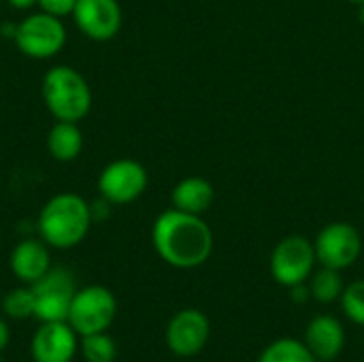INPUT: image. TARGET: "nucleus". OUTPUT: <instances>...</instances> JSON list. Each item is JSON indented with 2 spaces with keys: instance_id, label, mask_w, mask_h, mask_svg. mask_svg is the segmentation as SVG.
<instances>
[{
  "instance_id": "1a4fd4ad",
  "label": "nucleus",
  "mask_w": 364,
  "mask_h": 362,
  "mask_svg": "<svg viewBox=\"0 0 364 362\" xmlns=\"http://www.w3.org/2000/svg\"><path fill=\"white\" fill-rule=\"evenodd\" d=\"M314 247L322 267L343 271L358 260L363 252V239L356 226L348 222H333L320 230Z\"/></svg>"
},
{
  "instance_id": "aec40b11",
  "label": "nucleus",
  "mask_w": 364,
  "mask_h": 362,
  "mask_svg": "<svg viewBox=\"0 0 364 362\" xmlns=\"http://www.w3.org/2000/svg\"><path fill=\"white\" fill-rule=\"evenodd\" d=\"M2 309L9 318L13 320H28L34 316V294L32 288H15L11 290L4 301H2Z\"/></svg>"
},
{
  "instance_id": "20e7f679",
  "label": "nucleus",
  "mask_w": 364,
  "mask_h": 362,
  "mask_svg": "<svg viewBox=\"0 0 364 362\" xmlns=\"http://www.w3.org/2000/svg\"><path fill=\"white\" fill-rule=\"evenodd\" d=\"M13 41L23 55L32 60H49L66 45V28L60 17L41 11L23 17L15 26Z\"/></svg>"
},
{
  "instance_id": "6ab92c4d",
  "label": "nucleus",
  "mask_w": 364,
  "mask_h": 362,
  "mask_svg": "<svg viewBox=\"0 0 364 362\" xmlns=\"http://www.w3.org/2000/svg\"><path fill=\"white\" fill-rule=\"evenodd\" d=\"M81 352L87 362H113L117 356V346L107 333H96L81 339Z\"/></svg>"
},
{
  "instance_id": "f03ea898",
  "label": "nucleus",
  "mask_w": 364,
  "mask_h": 362,
  "mask_svg": "<svg viewBox=\"0 0 364 362\" xmlns=\"http://www.w3.org/2000/svg\"><path fill=\"white\" fill-rule=\"evenodd\" d=\"M92 207L75 192L51 196L38 213V235L55 250H70L79 245L92 226Z\"/></svg>"
},
{
  "instance_id": "9d476101",
  "label": "nucleus",
  "mask_w": 364,
  "mask_h": 362,
  "mask_svg": "<svg viewBox=\"0 0 364 362\" xmlns=\"http://www.w3.org/2000/svg\"><path fill=\"white\" fill-rule=\"evenodd\" d=\"M211 335L207 316L198 309H183L175 314L166 326V346L179 358H192L203 352Z\"/></svg>"
},
{
  "instance_id": "423d86ee",
  "label": "nucleus",
  "mask_w": 364,
  "mask_h": 362,
  "mask_svg": "<svg viewBox=\"0 0 364 362\" xmlns=\"http://www.w3.org/2000/svg\"><path fill=\"white\" fill-rule=\"evenodd\" d=\"M316 262L314 243L303 235H290L282 239L271 254V275L277 284L292 288L314 275Z\"/></svg>"
},
{
  "instance_id": "7ed1b4c3",
  "label": "nucleus",
  "mask_w": 364,
  "mask_h": 362,
  "mask_svg": "<svg viewBox=\"0 0 364 362\" xmlns=\"http://www.w3.org/2000/svg\"><path fill=\"white\" fill-rule=\"evenodd\" d=\"M43 100L58 122H81L92 109V90L73 66H53L43 77Z\"/></svg>"
},
{
  "instance_id": "9b49d317",
  "label": "nucleus",
  "mask_w": 364,
  "mask_h": 362,
  "mask_svg": "<svg viewBox=\"0 0 364 362\" xmlns=\"http://www.w3.org/2000/svg\"><path fill=\"white\" fill-rule=\"evenodd\" d=\"M73 19L87 38L105 43L122 28V6L117 0H77Z\"/></svg>"
},
{
  "instance_id": "ddd939ff",
  "label": "nucleus",
  "mask_w": 364,
  "mask_h": 362,
  "mask_svg": "<svg viewBox=\"0 0 364 362\" xmlns=\"http://www.w3.org/2000/svg\"><path fill=\"white\" fill-rule=\"evenodd\" d=\"M9 265L17 280L34 284L51 269L49 245L43 239H23L13 247Z\"/></svg>"
},
{
  "instance_id": "4be33fe9",
  "label": "nucleus",
  "mask_w": 364,
  "mask_h": 362,
  "mask_svg": "<svg viewBox=\"0 0 364 362\" xmlns=\"http://www.w3.org/2000/svg\"><path fill=\"white\" fill-rule=\"evenodd\" d=\"M75 4H77V0H38V9L41 11H45V13H49V15H53V17H66V15H73V11H75Z\"/></svg>"
},
{
  "instance_id": "dca6fc26",
  "label": "nucleus",
  "mask_w": 364,
  "mask_h": 362,
  "mask_svg": "<svg viewBox=\"0 0 364 362\" xmlns=\"http://www.w3.org/2000/svg\"><path fill=\"white\" fill-rule=\"evenodd\" d=\"M47 149L58 162H73L83 149V132L77 122H55L47 134Z\"/></svg>"
},
{
  "instance_id": "39448f33",
  "label": "nucleus",
  "mask_w": 364,
  "mask_h": 362,
  "mask_svg": "<svg viewBox=\"0 0 364 362\" xmlns=\"http://www.w3.org/2000/svg\"><path fill=\"white\" fill-rule=\"evenodd\" d=\"M117 316V301L105 286H87L77 290L68 312V324L81 337L105 333Z\"/></svg>"
},
{
  "instance_id": "412c9836",
  "label": "nucleus",
  "mask_w": 364,
  "mask_h": 362,
  "mask_svg": "<svg viewBox=\"0 0 364 362\" xmlns=\"http://www.w3.org/2000/svg\"><path fill=\"white\" fill-rule=\"evenodd\" d=\"M343 314L358 326H364V280L350 284L341 294Z\"/></svg>"
},
{
  "instance_id": "393cba45",
  "label": "nucleus",
  "mask_w": 364,
  "mask_h": 362,
  "mask_svg": "<svg viewBox=\"0 0 364 362\" xmlns=\"http://www.w3.org/2000/svg\"><path fill=\"white\" fill-rule=\"evenodd\" d=\"M358 17H360V23L364 26V4H360V6H358Z\"/></svg>"
},
{
  "instance_id": "a878e982",
  "label": "nucleus",
  "mask_w": 364,
  "mask_h": 362,
  "mask_svg": "<svg viewBox=\"0 0 364 362\" xmlns=\"http://www.w3.org/2000/svg\"><path fill=\"white\" fill-rule=\"evenodd\" d=\"M350 2H354V4H358V6H360V4H364V0H350Z\"/></svg>"
},
{
  "instance_id": "f3484780",
  "label": "nucleus",
  "mask_w": 364,
  "mask_h": 362,
  "mask_svg": "<svg viewBox=\"0 0 364 362\" xmlns=\"http://www.w3.org/2000/svg\"><path fill=\"white\" fill-rule=\"evenodd\" d=\"M258 362H316V356L311 354V350L296 341V339H277L273 341L262 354Z\"/></svg>"
},
{
  "instance_id": "f8f14e48",
  "label": "nucleus",
  "mask_w": 364,
  "mask_h": 362,
  "mask_svg": "<svg viewBox=\"0 0 364 362\" xmlns=\"http://www.w3.org/2000/svg\"><path fill=\"white\" fill-rule=\"evenodd\" d=\"M77 337L68 322H43L32 337V358L34 362H73L79 348Z\"/></svg>"
},
{
  "instance_id": "4468645a",
  "label": "nucleus",
  "mask_w": 364,
  "mask_h": 362,
  "mask_svg": "<svg viewBox=\"0 0 364 362\" xmlns=\"http://www.w3.org/2000/svg\"><path fill=\"white\" fill-rule=\"evenodd\" d=\"M305 346L320 361H335L346 346L343 324L333 316H318L307 324Z\"/></svg>"
},
{
  "instance_id": "6e6552de",
  "label": "nucleus",
  "mask_w": 364,
  "mask_h": 362,
  "mask_svg": "<svg viewBox=\"0 0 364 362\" xmlns=\"http://www.w3.org/2000/svg\"><path fill=\"white\" fill-rule=\"evenodd\" d=\"M147 171L141 162L119 158L109 162L98 177V192L109 205L134 203L147 190Z\"/></svg>"
},
{
  "instance_id": "bb28decb",
  "label": "nucleus",
  "mask_w": 364,
  "mask_h": 362,
  "mask_svg": "<svg viewBox=\"0 0 364 362\" xmlns=\"http://www.w3.org/2000/svg\"><path fill=\"white\" fill-rule=\"evenodd\" d=\"M0 362H2V361H0Z\"/></svg>"
},
{
  "instance_id": "b1692460",
  "label": "nucleus",
  "mask_w": 364,
  "mask_h": 362,
  "mask_svg": "<svg viewBox=\"0 0 364 362\" xmlns=\"http://www.w3.org/2000/svg\"><path fill=\"white\" fill-rule=\"evenodd\" d=\"M13 9H19V11H26V9H32L34 4H38V0H6Z\"/></svg>"
},
{
  "instance_id": "2eb2a0df",
  "label": "nucleus",
  "mask_w": 364,
  "mask_h": 362,
  "mask_svg": "<svg viewBox=\"0 0 364 362\" xmlns=\"http://www.w3.org/2000/svg\"><path fill=\"white\" fill-rule=\"evenodd\" d=\"M213 196L215 192H213L211 181H207L205 177H186L173 188L171 201L175 209L200 215L211 207Z\"/></svg>"
},
{
  "instance_id": "f257e3e1",
  "label": "nucleus",
  "mask_w": 364,
  "mask_h": 362,
  "mask_svg": "<svg viewBox=\"0 0 364 362\" xmlns=\"http://www.w3.org/2000/svg\"><path fill=\"white\" fill-rule=\"evenodd\" d=\"M151 241L158 256L175 269L200 267L213 252V233L209 224L200 215L175 207L156 218Z\"/></svg>"
},
{
  "instance_id": "0eeeda50",
  "label": "nucleus",
  "mask_w": 364,
  "mask_h": 362,
  "mask_svg": "<svg viewBox=\"0 0 364 362\" xmlns=\"http://www.w3.org/2000/svg\"><path fill=\"white\" fill-rule=\"evenodd\" d=\"M34 294V318L41 322H66L75 297V282L64 269H49L38 282L30 284Z\"/></svg>"
},
{
  "instance_id": "a211bd4d",
  "label": "nucleus",
  "mask_w": 364,
  "mask_h": 362,
  "mask_svg": "<svg viewBox=\"0 0 364 362\" xmlns=\"http://www.w3.org/2000/svg\"><path fill=\"white\" fill-rule=\"evenodd\" d=\"M343 280L339 275L337 269H328V267H322L318 273H314L311 277V286H309V292L316 301L320 303H333L337 299H341L343 294Z\"/></svg>"
},
{
  "instance_id": "5701e85b",
  "label": "nucleus",
  "mask_w": 364,
  "mask_h": 362,
  "mask_svg": "<svg viewBox=\"0 0 364 362\" xmlns=\"http://www.w3.org/2000/svg\"><path fill=\"white\" fill-rule=\"evenodd\" d=\"M9 341H11L9 324H6V320H4V318H0V352H2V350H6Z\"/></svg>"
}]
</instances>
